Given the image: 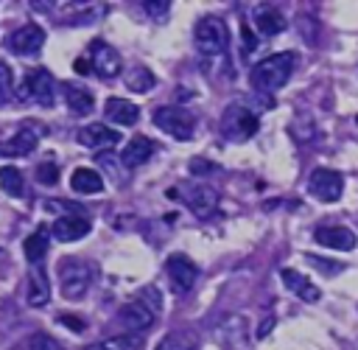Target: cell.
Here are the masks:
<instances>
[{
	"label": "cell",
	"instance_id": "1",
	"mask_svg": "<svg viewBox=\"0 0 358 350\" xmlns=\"http://www.w3.org/2000/svg\"><path fill=\"white\" fill-rule=\"evenodd\" d=\"M294 64H296L294 53H271V56H266L263 62H257L252 67V87L260 90V92L280 90L291 78Z\"/></svg>",
	"mask_w": 358,
	"mask_h": 350
},
{
	"label": "cell",
	"instance_id": "2",
	"mask_svg": "<svg viewBox=\"0 0 358 350\" xmlns=\"http://www.w3.org/2000/svg\"><path fill=\"white\" fill-rule=\"evenodd\" d=\"M193 39H196V48L204 53V56H215V53H224L227 45H229V28L221 17H201L193 28Z\"/></svg>",
	"mask_w": 358,
	"mask_h": 350
},
{
	"label": "cell",
	"instance_id": "3",
	"mask_svg": "<svg viewBox=\"0 0 358 350\" xmlns=\"http://www.w3.org/2000/svg\"><path fill=\"white\" fill-rule=\"evenodd\" d=\"M90 283H92V269L84 260H78V258L62 260V266H59V288H62V294L67 300H81L87 294Z\"/></svg>",
	"mask_w": 358,
	"mask_h": 350
},
{
	"label": "cell",
	"instance_id": "4",
	"mask_svg": "<svg viewBox=\"0 0 358 350\" xmlns=\"http://www.w3.org/2000/svg\"><path fill=\"white\" fill-rule=\"evenodd\" d=\"M154 126L176 140H190L196 129V118L182 106H157L154 109Z\"/></svg>",
	"mask_w": 358,
	"mask_h": 350
},
{
	"label": "cell",
	"instance_id": "5",
	"mask_svg": "<svg viewBox=\"0 0 358 350\" xmlns=\"http://www.w3.org/2000/svg\"><path fill=\"white\" fill-rule=\"evenodd\" d=\"M308 190L319 202H336L344 190V176L333 168H313L308 176Z\"/></svg>",
	"mask_w": 358,
	"mask_h": 350
},
{
	"label": "cell",
	"instance_id": "6",
	"mask_svg": "<svg viewBox=\"0 0 358 350\" xmlns=\"http://www.w3.org/2000/svg\"><path fill=\"white\" fill-rule=\"evenodd\" d=\"M90 67H92L101 78H115V76L120 73L123 62H120V53H117L109 42L95 39V42H90Z\"/></svg>",
	"mask_w": 358,
	"mask_h": 350
},
{
	"label": "cell",
	"instance_id": "7",
	"mask_svg": "<svg viewBox=\"0 0 358 350\" xmlns=\"http://www.w3.org/2000/svg\"><path fill=\"white\" fill-rule=\"evenodd\" d=\"M165 274L171 280V288L179 291V294H185V291L193 288V283L199 277V266L187 255H171L165 260Z\"/></svg>",
	"mask_w": 358,
	"mask_h": 350
},
{
	"label": "cell",
	"instance_id": "8",
	"mask_svg": "<svg viewBox=\"0 0 358 350\" xmlns=\"http://www.w3.org/2000/svg\"><path fill=\"white\" fill-rule=\"evenodd\" d=\"M224 132L229 134V137H235V140H243V137H252L255 132H257V115L255 112H249L246 106H241V104H232L227 112H224Z\"/></svg>",
	"mask_w": 358,
	"mask_h": 350
},
{
	"label": "cell",
	"instance_id": "9",
	"mask_svg": "<svg viewBox=\"0 0 358 350\" xmlns=\"http://www.w3.org/2000/svg\"><path fill=\"white\" fill-rule=\"evenodd\" d=\"M25 92H28L36 104L53 106V101H56V81H53V76H50L45 67L28 70V76H25Z\"/></svg>",
	"mask_w": 358,
	"mask_h": 350
},
{
	"label": "cell",
	"instance_id": "10",
	"mask_svg": "<svg viewBox=\"0 0 358 350\" xmlns=\"http://www.w3.org/2000/svg\"><path fill=\"white\" fill-rule=\"evenodd\" d=\"M45 45V31L36 25V22H28V25H20L11 36H8V48L17 53V56H31V53H39Z\"/></svg>",
	"mask_w": 358,
	"mask_h": 350
},
{
	"label": "cell",
	"instance_id": "11",
	"mask_svg": "<svg viewBox=\"0 0 358 350\" xmlns=\"http://www.w3.org/2000/svg\"><path fill=\"white\" fill-rule=\"evenodd\" d=\"M117 322L126 328V330H145V328H151V322H154V311L145 305V302H140V300H134V302H126L120 311H117Z\"/></svg>",
	"mask_w": 358,
	"mask_h": 350
},
{
	"label": "cell",
	"instance_id": "12",
	"mask_svg": "<svg viewBox=\"0 0 358 350\" xmlns=\"http://www.w3.org/2000/svg\"><path fill=\"white\" fill-rule=\"evenodd\" d=\"M182 199L187 202V207H190L199 218L213 216V210L218 207V193H215L213 188H207V185H193L190 190L182 193Z\"/></svg>",
	"mask_w": 358,
	"mask_h": 350
},
{
	"label": "cell",
	"instance_id": "13",
	"mask_svg": "<svg viewBox=\"0 0 358 350\" xmlns=\"http://www.w3.org/2000/svg\"><path fill=\"white\" fill-rule=\"evenodd\" d=\"M313 238L327 249H352L355 246V232L341 224H324L313 232Z\"/></svg>",
	"mask_w": 358,
	"mask_h": 350
},
{
	"label": "cell",
	"instance_id": "14",
	"mask_svg": "<svg viewBox=\"0 0 358 350\" xmlns=\"http://www.w3.org/2000/svg\"><path fill=\"white\" fill-rule=\"evenodd\" d=\"M120 140V134L103 123H90L78 129V143L87 148H103V146H115Z\"/></svg>",
	"mask_w": 358,
	"mask_h": 350
},
{
	"label": "cell",
	"instance_id": "15",
	"mask_svg": "<svg viewBox=\"0 0 358 350\" xmlns=\"http://www.w3.org/2000/svg\"><path fill=\"white\" fill-rule=\"evenodd\" d=\"M252 17H255V25H257V31L263 36H277V34H282L288 28V20L271 6H257L252 11Z\"/></svg>",
	"mask_w": 358,
	"mask_h": 350
},
{
	"label": "cell",
	"instance_id": "16",
	"mask_svg": "<svg viewBox=\"0 0 358 350\" xmlns=\"http://www.w3.org/2000/svg\"><path fill=\"white\" fill-rule=\"evenodd\" d=\"M87 232H90V221L81 216H62V218H56V224L50 230V235L56 241H78Z\"/></svg>",
	"mask_w": 358,
	"mask_h": 350
},
{
	"label": "cell",
	"instance_id": "17",
	"mask_svg": "<svg viewBox=\"0 0 358 350\" xmlns=\"http://www.w3.org/2000/svg\"><path fill=\"white\" fill-rule=\"evenodd\" d=\"M103 112L112 123H120V126H134L137 118H140V106L126 101V98H109L103 104Z\"/></svg>",
	"mask_w": 358,
	"mask_h": 350
},
{
	"label": "cell",
	"instance_id": "18",
	"mask_svg": "<svg viewBox=\"0 0 358 350\" xmlns=\"http://www.w3.org/2000/svg\"><path fill=\"white\" fill-rule=\"evenodd\" d=\"M48 246H50V230H48V227H36V230L25 238V244H22L25 260H28L31 266H42V260H45V255H48Z\"/></svg>",
	"mask_w": 358,
	"mask_h": 350
},
{
	"label": "cell",
	"instance_id": "19",
	"mask_svg": "<svg viewBox=\"0 0 358 350\" xmlns=\"http://www.w3.org/2000/svg\"><path fill=\"white\" fill-rule=\"evenodd\" d=\"M151 154H154V143H151L145 134H137V137H131V140L126 143L120 160H123L126 168H137V165H143Z\"/></svg>",
	"mask_w": 358,
	"mask_h": 350
},
{
	"label": "cell",
	"instance_id": "20",
	"mask_svg": "<svg viewBox=\"0 0 358 350\" xmlns=\"http://www.w3.org/2000/svg\"><path fill=\"white\" fill-rule=\"evenodd\" d=\"M50 300V283H48V274L42 266H31V274H28V302L34 308H42L48 305Z\"/></svg>",
	"mask_w": 358,
	"mask_h": 350
},
{
	"label": "cell",
	"instance_id": "21",
	"mask_svg": "<svg viewBox=\"0 0 358 350\" xmlns=\"http://www.w3.org/2000/svg\"><path fill=\"white\" fill-rule=\"evenodd\" d=\"M34 148H36V132L34 129H20L6 143H0V154L3 157H25Z\"/></svg>",
	"mask_w": 358,
	"mask_h": 350
},
{
	"label": "cell",
	"instance_id": "22",
	"mask_svg": "<svg viewBox=\"0 0 358 350\" xmlns=\"http://www.w3.org/2000/svg\"><path fill=\"white\" fill-rule=\"evenodd\" d=\"M280 277H282L285 288H291L299 300H305V302H316V300H319V288H316L305 274H299V272H294V269H282Z\"/></svg>",
	"mask_w": 358,
	"mask_h": 350
},
{
	"label": "cell",
	"instance_id": "23",
	"mask_svg": "<svg viewBox=\"0 0 358 350\" xmlns=\"http://www.w3.org/2000/svg\"><path fill=\"white\" fill-rule=\"evenodd\" d=\"M70 185L76 193H101L103 190V179L92 168H76L70 176Z\"/></svg>",
	"mask_w": 358,
	"mask_h": 350
},
{
	"label": "cell",
	"instance_id": "24",
	"mask_svg": "<svg viewBox=\"0 0 358 350\" xmlns=\"http://www.w3.org/2000/svg\"><path fill=\"white\" fill-rule=\"evenodd\" d=\"M64 101H67V106H70V112H76V115H90L92 112V95H90V90H84V87H78V84H64Z\"/></svg>",
	"mask_w": 358,
	"mask_h": 350
},
{
	"label": "cell",
	"instance_id": "25",
	"mask_svg": "<svg viewBox=\"0 0 358 350\" xmlns=\"http://www.w3.org/2000/svg\"><path fill=\"white\" fill-rule=\"evenodd\" d=\"M199 347V336L193 330H171L168 336H162V342H157L154 350H196Z\"/></svg>",
	"mask_w": 358,
	"mask_h": 350
},
{
	"label": "cell",
	"instance_id": "26",
	"mask_svg": "<svg viewBox=\"0 0 358 350\" xmlns=\"http://www.w3.org/2000/svg\"><path fill=\"white\" fill-rule=\"evenodd\" d=\"M143 347V339L137 333H123V336H109V339H101L84 350H140Z\"/></svg>",
	"mask_w": 358,
	"mask_h": 350
},
{
	"label": "cell",
	"instance_id": "27",
	"mask_svg": "<svg viewBox=\"0 0 358 350\" xmlns=\"http://www.w3.org/2000/svg\"><path fill=\"white\" fill-rule=\"evenodd\" d=\"M0 185H3V190H6L8 196H14V199H20V196L25 193V188H22V174H20V168H14V165H3V168H0Z\"/></svg>",
	"mask_w": 358,
	"mask_h": 350
},
{
	"label": "cell",
	"instance_id": "28",
	"mask_svg": "<svg viewBox=\"0 0 358 350\" xmlns=\"http://www.w3.org/2000/svg\"><path fill=\"white\" fill-rule=\"evenodd\" d=\"M126 87H129L131 92H145V90L154 87V73H151L148 67H134V70L126 76Z\"/></svg>",
	"mask_w": 358,
	"mask_h": 350
},
{
	"label": "cell",
	"instance_id": "29",
	"mask_svg": "<svg viewBox=\"0 0 358 350\" xmlns=\"http://www.w3.org/2000/svg\"><path fill=\"white\" fill-rule=\"evenodd\" d=\"M11 95H14V73L6 62H0V106L11 101Z\"/></svg>",
	"mask_w": 358,
	"mask_h": 350
},
{
	"label": "cell",
	"instance_id": "30",
	"mask_svg": "<svg viewBox=\"0 0 358 350\" xmlns=\"http://www.w3.org/2000/svg\"><path fill=\"white\" fill-rule=\"evenodd\" d=\"M28 350H64V347L53 336H48V333H34L28 339Z\"/></svg>",
	"mask_w": 358,
	"mask_h": 350
},
{
	"label": "cell",
	"instance_id": "31",
	"mask_svg": "<svg viewBox=\"0 0 358 350\" xmlns=\"http://www.w3.org/2000/svg\"><path fill=\"white\" fill-rule=\"evenodd\" d=\"M36 179H39L42 185H56V179H59V168H56V162H39V168H36Z\"/></svg>",
	"mask_w": 358,
	"mask_h": 350
},
{
	"label": "cell",
	"instance_id": "32",
	"mask_svg": "<svg viewBox=\"0 0 358 350\" xmlns=\"http://www.w3.org/2000/svg\"><path fill=\"white\" fill-rule=\"evenodd\" d=\"M143 6H145V11H148L151 17H159V20H165V14H168V8H171L168 0H159V3H143Z\"/></svg>",
	"mask_w": 358,
	"mask_h": 350
},
{
	"label": "cell",
	"instance_id": "33",
	"mask_svg": "<svg viewBox=\"0 0 358 350\" xmlns=\"http://www.w3.org/2000/svg\"><path fill=\"white\" fill-rule=\"evenodd\" d=\"M308 263H313V266H319V269H324V272H338V269H344L341 263H324V260H319V258H313V255H308Z\"/></svg>",
	"mask_w": 358,
	"mask_h": 350
},
{
	"label": "cell",
	"instance_id": "34",
	"mask_svg": "<svg viewBox=\"0 0 358 350\" xmlns=\"http://www.w3.org/2000/svg\"><path fill=\"white\" fill-rule=\"evenodd\" d=\"M190 171H193V174H207V171H213V165H210L207 160H193V162H190Z\"/></svg>",
	"mask_w": 358,
	"mask_h": 350
},
{
	"label": "cell",
	"instance_id": "35",
	"mask_svg": "<svg viewBox=\"0 0 358 350\" xmlns=\"http://www.w3.org/2000/svg\"><path fill=\"white\" fill-rule=\"evenodd\" d=\"M62 322H64L67 328H73V330H84V322H81L78 316H70V314H64V316H62Z\"/></svg>",
	"mask_w": 358,
	"mask_h": 350
},
{
	"label": "cell",
	"instance_id": "36",
	"mask_svg": "<svg viewBox=\"0 0 358 350\" xmlns=\"http://www.w3.org/2000/svg\"><path fill=\"white\" fill-rule=\"evenodd\" d=\"M87 70H90V62H87V59H76V73H81V76H84Z\"/></svg>",
	"mask_w": 358,
	"mask_h": 350
},
{
	"label": "cell",
	"instance_id": "37",
	"mask_svg": "<svg viewBox=\"0 0 358 350\" xmlns=\"http://www.w3.org/2000/svg\"><path fill=\"white\" fill-rule=\"evenodd\" d=\"M271 328H274V319L268 316V322H263V328H260V336H266V333H268Z\"/></svg>",
	"mask_w": 358,
	"mask_h": 350
}]
</instances>
